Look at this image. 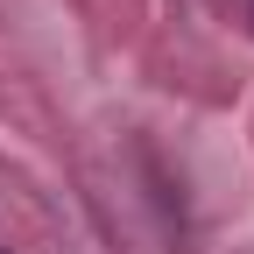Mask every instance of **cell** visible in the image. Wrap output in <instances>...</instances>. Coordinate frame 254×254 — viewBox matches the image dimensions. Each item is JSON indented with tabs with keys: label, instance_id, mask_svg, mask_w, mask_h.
I'll use <instances>...</instances> for the list:
<instances>
[]
</instances>
